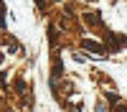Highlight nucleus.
Wrapping results in <instances>:
<instances>
[{"label":"nucleus","mask_w":127,"mask_h":112,"mask_svg":"<svg viewBox=\"0 0 127 112\" xmlns=\"http://www.w3.org/2000/svg\"><path fill=\"white\" fill-rule=\"evenodd\" d=\"M84 48H89V51H94V54H102V46L97 43V41H89V38L84 41Z\"/></svg>","instance_id":"f257e3e1"}]
</instances>
